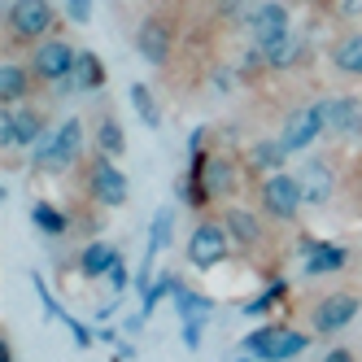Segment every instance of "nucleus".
Returning <instances> with one entry per match:
<instances>
[{
    "label": "nucleus",
    "instance_id": "obj_15",
    "mask_svg": "<svg viewBox=\"0 0 362 362\" xmlns=\"http://www.w3.org/2000/svg\"><path fill=\"white\" fill-rule=\"evenodd\" d=\"M118 249L114 245H105V240H96V245H88L83 249V257H79V271L88 275V279H100V275H110L114 271V262H118Z\"/></svg>",
    "mask_w": 362,
    "mask_h": 362
},
{
    "label": "nucleus",
    "instance_id": "obj_3",
    "mask_svg": "<svg viewBox=\"0 0 362 362\" xmlns=\"http://www.w3.org/2000/svg\"><path fill=\"white\" fill-rule=\"evenodd\" d=\"M5 13H9V31L18 40H40L53 27V5L48 0H13Z\"/></svg>",
    "mask_w": 362,
    "mask_h": 362
},
{
    "label": "nucleus",
    "instance_id": "obj_24",
    "mask_svg": "<svg viewBox=\"0 0 362 362\" xmlns=\"http://www.w3.org/2000/svg\"><path fill=\"white\" fill-rule=\"evenodd\" d=\"M288 144H284V140H262V144H253V153H249V158H253V166H267V170H275V166H284V158H288Z\"/></svg>",
    "mask_w": 362,
    "mask_h": 362
},
{
    "label": "nucleus",
    "instance_id": "obj_19",
    "mask_svg": "<svg viewBox=\"0 0 362 362\" xmlns=\"http://www.w3.org/2000/svg\"><path fill=\"white\" fill-rule=\"evenodd\" d=\"M31 284H35V293H40V301H44V315H48V319H62V323H66V327L74 332V341H79V345H92V332H88V327H79V323H74V319L66 315V310H62V305H57L53 297H48L44 279H40V275H31Z\"/></svg>",
    "mask_w": 362,
    "mask_h": 362
},
{
    "label": "nucleus",
    "instance_id": "obj_13",
    "mask_svg": "<svg viewBox=\"0 0 362 362\" xmlns=\"http://www.w3.org/2000/svg\"><path fill=\"white\" fill-rule=\"evenodd\" d=\"M297 179H301L305 205H323V201L332 197V170H327L323 162H305V166L297 170Z\"/></svg>",
    "mask_w": 362,
    "mask_h": 362
},
{
    "label": "nucleus",
    "instance_id": "obj_23",
    "mask_svg": "<svg viewBox=\"0 0 362 362\" xmlns=\"http://www.w3.org/2000/svg\"><path fill=\"white\" fill-rule=\"evenodd\" d=\"M96 148L105 153V158H118V153H127V136H122V127L114 118H105L96 127Z\"/></svg>",
    "mask_w": 362,
    "mask_h": 362
},
{
    "label": "nucleus",
    "instance_id": "obj_20",
    "mask_svg": "<svg viewBox=\"0 0 362 362\" xmlns=\"http://www.w3.org/2000/svg\"><path fill=\"white\" fill-rule=\"evenodd\" d=\"M223 223H227V231H231L240 245H257V240H262V223H257L249 210H231Z\"/></svg>",
    "mask_w": 362,
    "mask_h": 362
},
{
    "label": "nucleus",
    "instance_id": "obj_6",
    "mask_svg": "<svg viewBox=\"0 0 362 362\" xmlns=\"http://www.w3.org/2000/svg\"><path fill=\"white\" fill-rule=\"evenodd\" d=\"M262 201H267L271 214L293 218L297 205H305V197H301V179H293V175H271L267 184H262Z\"/></svg>",
    "mask_w": 362,
    "mask_h": 362
},
{
    "label": "nucleus",
    "instance_id": "obj_21",
    "mask_svg": "<svg viewBox=\"0 0 362 362\" xmlns=\"http://www.w3.org/2000/svg\"><path fill=\"white\" fill-rule=\"evenodd\" d=\"M201 188L210 192V197H223V192L231 188V162H227V158H210V162H205Z\"/></svg>",
    "mask_w": 362,
    "mask_h": 362
},
{
    "label": "nucleus",
    "instance_id": "obj_31",
    "mask_svg": "<svg viewBox=\"0 0 362 362\" xmlns=\"http://www.w3.org/2000/svg\"><path fill=\"white\" fill-rule=\"evenodd\" d=\"M279 293H284V284H275V288H267V293L257 297V301H249V305H245V315H249V319H257V315H267V310H271V301H275Z\"/></svg>",
    "mask_w": 362,
    "mask_h": 362
},
{
    "label": "nucleus",
    "instance_id": "obj_27",
    "mask_svg": "<svg viewBox=\"0 0 362 362\" xmlns=\"http://www.w3.org/2000/svg\"><path fill=\"white\" fill-rule=\"evenodd\" d=\"M336 70H345V74H362V35H349L341 48H336Z\"/></svg>",
    "mask_w": 362,
    "mask_h": 362
},
{
    "label": "nucleus",
    "instance_id": "obj_17",
    "mask_svg": "<svg viewBox=\"0 0 362 362\" xmlns=\"http://www.w3.org/2000/svg\"><path fill=\"white\" fill-rule=\"evenodd\" d=\"M257 48H262V62H267L271 70H288V66H297V57H301L297 35H279V40H271V44H257Z\"/></svg>",
    "mask_w": 362,
    "mask_h": 362
},
{
    "label": "nucleus",
    "instance_id": "obj_26",
    "mask_svg": "<svg viewBox=\"0 0 362 362\" xmlns=\"http://www.w3.org/2000/svg\"><path fill=\"white\" fill-rule=\"evenodd\" d=\"M175 305H179V315H210L214 310V301L210 297H201V293H192V288H184V284H175Z\"/></svg>",
    "mask_w": 362,
    "mask_h": 362
},
{
    "label": "nucleus",
    "instance_id": "obj_2",
    "mask_svg": "<svg viewBox=\"0 0 362 362\" xmlns=\"http://www.w3.org/2000/svg\"><path fill=\"white\" fill-rule=\"evenodd\" d=\"M227 236H231V231H227L223 223H201V227L192 231V240H188V262L201 267V271L218 267L223 257H227Z\"/></svg>",
    "mask_w": 362,
    "mask_h": 362
},
{
    "label": "nucleus",
    "instance_id": "obj_10",
    "mask_svg": "<svg viewBox=\"0 0 362 362\" xmlns=\"http://www.w3.org/2000/svg\"><path fill=\"white\" fill-rule=\"evenodd\" d=\"M79 144H83V127H79V118H66L62 127H57V140H53V158H48V166L44 170H53V175H62L74 158H79Z\"/></svg>",
    "mask_w": 362,
    "mask_h": 362
},
{
    "label": "nucleus",
    "instance_id": "obj_12",
    "mask_svg": "<svg viewBox=\"0 0 362 362\" xmlns=\"http://www.w3.org/2000/svg\"><path fill=\"white\" fill-rule=\"evenodd\" d=\"M5 144H35L40 136H44V122H40V114H31V110H9L5 114Z\"/></svg>",
    "mask_w": 362,
    "mask_h": 362
},
{
    "label": "nucleus",
    "instance_id": "obj_9",
    "mask_svg": "<svg viewBox=\"0 0 362 362\" xmlns=\"http://www.w3.org/2000/svg\"><path fill=\"white\" fill-rule=\"evenodd\" d=\"M319 132H327V127H323V110H319V105L297 110V114L288 118V127H284V144H288L293 153H301V148L315 144V136H319Z\"/></svg>",
    "mask_w": 362,
    "mask_h": 362
},
{
    "label": "nucleus",
    "instance_id": "obj_30",
    "mask_svg": "<svg viewBox=\"0 0 362 362\" xmlns=\"http://www.w3.org/2000/svg\"><path fill=\"white\" fill-rule=\"evenodd\" d=\"M175 284H179L175 275H162L158 284H148V288H144V315H148V310H153V305H158L162 297H175Z\"/></svg>",
    "mask_w": 362,
    "mask_h": 362
},
{
    "label": "nucleus",
    "instance_id": "obj_7",
    "mask_svg": "<svg viewBox=\"0 0 362 362\" xmlns=\"http://www.w3.org/2000/svg\"><path fill=\"white\" fill-rule=\"evenodd\" d=\"M92 197H96L100 205H110V210L127 201V175L105 158V153H100V162L92 166Z\"/></svg>",
    "mask_w": 362,
    "mask_h": 362
},
{
    "label": "nucleus",
    "instance_id": "obj_39",
    "mask_svg": "<svg viewBox=\"0 0 362 362\" xmlns=\"http://www.w3.org/2000/svg\"><path fill=\"white\" fill-rule=\"evenodd\" d=\"M0 362H13V349H9V341H0Z\"/></svg>",
    "mask_w": 362,
    "mask_h": 362
},
{
    "label": "nucleus",
    "instance_id": "obj_14",
    "mask_svg": "<svg viewBox=\"0 0 362 362\" xmlns=\"http://www.w3.org/2000/svg\"><path fill=\"white\" fill-rule=\"evenodd\" d=\"M136 48H140V57L153 62V66H162L170 57V31L162 27V22H144L140 35H136Z\"/></svg>",
    "mask_w": 362,
    "mask_h": 362
},
{
    "label": "nucleus",
    "instance_id": "obj_16",
    "mask_svg": "<svg viewBox=\"0 0 362 362\" xmlns=\"http://www.w3.org/2000/svg\"><path fill=\"white\" fill-rule=\"evenodd\" d=\"M70 83L79 88V92H96L100 83H105V66H100V57L96 53H79V57H74Z\"/></svg>",
    "mask_w": 362,
    "mask_h": 362
},
{
    "label": "nucleus",
    "instance_id": "obj_36",
    "mask_svg": "<svg viewBox=\"0 0 362 362\" xmlns=\"http://www.w3.org/2000/svg\"><path fill=\"white\" fill-rule=\"evenodd\" d=\"M110 284H114L118 293H127V288H132V271H127V262H122V257H118V262H114V271H110Z\"/></svg>",
    "mask_w": 362,
    "mask_h": 362
},
{
    "label": "nucleus",
    "instance_id": "obj_8",
    "mask_svg": "<svg viewBox=\"0 0 362 362\" xmlns=\"http://www.w3.org/2000/svg\"><path fill=\"white\" fill-rule=\"evenodd\" d=\"M354 315H358V297L332 293V297H323L315 305V332H341V327L354 323Z\"/></svg>",
    "mask_w": 362,
    "mask_h": 362
},
{
    "label": "nucleus",
    "instance_id": "obj_11",
    "mask_svg": "<svg viewBox=\"0 0 362 362\" xmlns=\"http://www.w3.org/2000/svg\"><path fill=\"white\" fill-rule=\"evenodd\" d=\"M249 31L257 44H271L279 35H288V9L275 5V0H267V5H257V13L249 18Z\"/></svg>",
    "mask_w": 362,
    "mask_h": 362
},
{
    "label": "nucleus",
    "instance_id": "obj_25",
    "mask_svg": "<svg viewBox=\"0 0 362 362\" xmlns=\"http://www.w3.org/2000/svg\"><path fill=\"white\" fill-rule=\"evenodd\" d=\"M22 92H27V70L9 62L5 70H0V100H5V105H13Z\"/></svg>",
    "mask_w": 362,
    "mask_h": 362
},
{
    "label": "nucleus",
    "instance_id": "obj_33",
    "mask_svg": "<svg viewBox=\"0 0 362 362\" xmlns=\"http://www.w3.org/2000/svg\"><path fill=\"white\" fill-rule=\"evenodd\" d=\"M223 13H227V18H245V22H249V18L257 13V0H223Z\"/></svg>",
    "mask_w": 362,
    "mask_h": 362
},
{
    "label": "nucleus",
    "instance_id": "obj_1",
    "mask_svg": "<svg viewBox=\"0 0 362 362\" xmlns=\"http://www.w3.org/2000/svg\"><path fill=\"white\" fill-rule=\"evenodd\" d=\"M305 345H310V341H305L301 332H288V327H271V323L245 336V349H249L253 358H262V362H288V358H297Z\"/></svg>",
    "mask_w": 362,
    "mask_h": 362
},
{
    "label": "nucleus",
    "instance_id": "obj_29",
    "mask_svg": "<svg viewBox=\"0 0 362 362\" xmlns=\"http://www.w3.org/2000/svg\"><path fill=\"white\" fill-rule=\"evenodd\" d=\"M170 231H175V210H170V205H162V210L153 214L148 245H153V249H166V245H170Z\"/></svg>",
    "mask_w": 362,
    "mask_h": 362
},
{
    "label": "nucleus",
    "instance_id": "obj_32",
    "mask_svg": "<svg viewBox=\"0 0 362 362\" xmlns=\"http://www.w3.org/2000/svg\"><path fill=\"white\" fill-rule=\"evenodd\" d=\"M201 327H205V315H188L184 319V345L188 349H201Z\"/></svg>",
    "mask_w": 362,
    "mask_h": 362
},
{
    "label": "nucleus",
    "instance_id": "obj_35",
    "mask_svg": "<svg viewBox=\"0 0 362 362\" xmlns=\"http://www.w3.org/2000/svg\"><path fill=\"white\" fill-rule=\"evenodd\" d=\"M66 13H70V22H79V27H83V22L92 18V0H66Z\"/></svg>",
    "mask_w": 362,
    "mask_h": 362
},
{
    "label": "nucleus",
    "instance_id": "obj_5",
    "mask_svg": "<svg viewBox=\"0 0 362 362\" xmlns=\"http://www.w3.org/2000/svg\"><path fill=\"white\" fill-rule=\"evenodd\" d=\"M74 57H79V53H74L66 40H48V44L35 48V74L44 83H62V79H70Z\"/></svg>",
    "mask_w": 362,
    "mask_h": 362
},
{
    "label": "nucleus",
    "instance_id": "obj_34",
    "mask_svg": "<svg viewBox=\"0 0 362 362\" xmlns=\"http://www.w3.org/2000/svg\"><path fill=\"white\" fill-rule=\"evenodd\" d=\"M53 140H57V132H44L35 140V166H48V158H53Z\"/></svg>",
    "mask_w": 362,
    "mask_h": 362
},
{
    "label": "nucleus",
    "instance_id": "obj_38",
    "mask_svg": "<svg viewBox=\"0 0 362 362\" xmlns=\"http://www.w3.org/2000/svg\"><path fill=\"white\" fill-rule=\"evenodd\" d=\"M323 362H354V354L349 349H332V354H323Z\"/></svg>",
    "mask_w": 362,
    "mask_h": 362
},
{
    "label": "nucleus",
    "instance_id": "obj_22",
    "mask_svg": "<svg viewBox=\"0 0 362 362\" xmlns=\"http://www.w3.org/2000/svg\"><path fill=\"white\" fill-rule=\"evenodd\" d=\"M127 96H132V105H136V114H140L144 127H158L162 122V110H158V100H153V92L144 83H132V88H127Z\"/></svg>",
    "mask_w": 362,
    "mask_h": 362
},
{
    "label": "nucleus",
    "instance_id": "obj_4",
    "mask_svg": "<svg viewBox=\"0 0 362 362\" xmlns=\"http://www.w3.org/2000/svg\"><path fill=\"white\" fill-rule=\"evenodd\" d=\"M319 110H323V127L332 136H362V100L358 96L319 100Z\"/></svg>",
    "mask_w": 362,
    "mask_h": 362
},
{
    "label": "nucleus",
    "instance_id": "obj_37",
    "mask_svg": "<svg viewBox=\"0 0 362 362\" xmlns=\"http://www.w3.org/2000/svg\"><path fill=\"white\" fill-rule=\"evenodd\" d=\"M214 88H218V92H231V74H227V70H214Z\"/></svg>",
    "mask_w": 362,
    "mask_h": 362
},
{
    "label": "nucleus",
    "instance_id": "obj_18",
    "mask_svg": "<svg viewBox=\"0 0 362 362\" xmlns=\"http://www.w3.org/2000/svg\"><path fill=\"white\" fill-rule=\"evenodd\" d=\"M310 257H305V275H323V271H341L345 267V249L341 245H305Z\"/></svg>",
    "mask_w": 362,
    "mask_h": 362
},
{
    "label": "nucleus",
    "instance_id": "obj_28",
    "mask_svg": "<svg viewBox=\"0 0 362 362\" xmlns=\"http://www.w3.org/2000/svg\"><path fill=\"white\" fill-rule=\"evenodd\" d=\"M31 223L44 231V236H62V231L70 227V223H66V214H62V210H53V205H35V210H31Z\"/></svg>",
    "mask_w": 362,
    "mask_h": 362
}]
</instances>
